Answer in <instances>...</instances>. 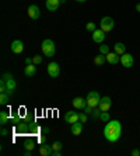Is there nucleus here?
I'll use <instances>...</instances> for the list:
<instances>
[{
  "instance_id": "f257e3e1",
  "label": "nucleus",
  "mask_w": 140,
  "mask_h": 156,
  "mask_svg": "<svg viewBox=\"0 0 140 156\" xmlns=\"http://www.w3.org/2000/svg\"><path fill=\"white\" fill-rule=\"evenodd\" d=\"M122 135V125L118 120H109L104 128V136L108 142H116L119 141Z\"/></svg>"
},
{
  "instance_id": "f03ea898",
  "label": "nucleus",
  "mask_w": 140,
  "mask_h": 156,
  "mask_svg": "<svg viewBox=\"0 0 140 156\" xmlns=\"http://www.w3.org/2000/svg\"><path fill=\"white\" fill-rule=\"evenodd\" d=\"M41 48H42V54L48 58H52L56 52V47H55V42L52 40H43Z\"/></svg>"
},
{
  "instance_id": "7ed1b4c3",
  "label": "nucleus",
  "mask_w": 140,
  "mask_h": 156,
  "mask_svg": "<svg viewBox=\"0 0 140 156\" xmlns=\"http://www.w3.org/2000/svg\"><path fill=\"white\" fill-rule=\"evenodd\" d=\"M100 100H101V96L98 94V91L95 90H91L88 94H87V105L94 108V107H98L100 104Z\"/></svg>"
},
{
  "instance_id": "20e7f679",
  "label": "nucleus",
  "mask_w": 140,
  "mask_h": 156,
  "mask_svg": "<svg viewBox=\"0 0 140 156\" xmlns=\"http://www.w3.org/2000/svg\"><path fill=\"white\" fill-rule=\"evenodd\" d=\"M115 27V23H114V18L112 17H104L100 23V28L104 31V33H109L112 31Z\"/></svg>"
},
{
  "instance_id": "39448f33",
  "label": "nucleus",
  "mask_w": 140,
  "mask_h": 156,
  "mask_svg": "<svg viewBox=\"0 0 140 156\" xmlns=\"http://www.w3.org/2000/svg\"><path fill=\"white\" fill-rule=\"evenodd\" d=\"M59 73H60V68H59V63L58 62H50L49 65H48V75L50 77H58Z\"/></svg>"
},
{
  "instance_id": "423d86ee",
  "label": "nucleus",
  "mask_w": 140,
  "mask_h": 156,
  "mask_svg": "<svg viewBox=\"0 0 140 156\" xmlns=\"http://www.w3.org/2000/svg\"><path fill=\"white\" fill-rule=\"evenodd\" d=\"M111 105H112V101H111V97H109V96L101 97L100 104H98V107L101 108V111H109V108H111Z\"/></svg>"
},
{
  "instance_id": "0eeeda50",
  "label": "nucleus",
  "mask_w": 140,
  "mask_h": 156,
  "mask_svg": "<svg viewBox=\"0 0 140 156\" xmlns=\"http://www.w3.org/2000/svg\"><path fill=\"white\" fill-rule=\"evenodd\" d=\"M121 63H122L123 68H132L133 63H135V59L130 54H123L121 56Z\"/></svg>"
},
{
  "instance_id": "6e6552de",
  "label": "nucleus",
  "mask_w": 140,
  "mask_h": 156,
  "mask_svg": "<svg viewBox=\"0 0 140 156\" xmlns=\"http://www.w3.org/2000/svg\"><path fill=\"white\" fill-rule=\"evenodd\" d=\"M28 16L31 20H38L41 16V11H39V7L35 6V4H31L28 7Z\"/></svg>"
},
{
  "instance_id": "1a4fd4ad",
  "label": "nucleus",
  "mask_w": 140,
  "mask_h": 156,
  "mask_svg": "<svg viewBox=\"0 0 140 156\" xmlns=\"http://www.w3.org/2000/svg\"><path fill=\"white\" fill-rule=\"evenodd\" d=\"M10 49L14 52V54H21V52L24 51V44H22V41L15 40V41H13V42H11Z\"/></svg>"
},
{
  "instance_id": "9d476101",
  "label": "nucleus",
  "mask_w": 140,
  "mask_h": 156,
  "mask_svg": "<svg viewBox=\"0 0 140 156\" xmlns=\"http://www.w3.org/2000/svg\"><path fill=\"white\" fill-rule=\"evenodd\" d=\"M72 103L77 110H84L87 107V98H83V97H74Z\"/></svg>"
},
{
  "instance_id": "9b49d317",
  "label": "nucleus",
  "mask_w": 140,
  "mask_h": 156,
  "mask_svg": "<svg viewBox=\"0 0 140 156\" xmlns=\"http://www.w3.org/2000/svg\"><path fill=\"white\" fill-rule=\"evenodd\" d=\"M104 40H105V33L102 31V30H95L93 33V41L95 44H101V42H104Z\"/></svg>"
},
{
  "instance_id": "f8f14e48",
  "label": "nucleus",
  "mask_w": 140,
  "mask_h": 156,
  "mask_svg": "<svg viewBox=\"0 0 140 156\" xmlns=\"http://www.w3.org/2000/svg\"><path fill=\"white\" fill-rule=\"evenodd\" d=\"M65 121L69 124H74L79 121V113H76V111H67L65 115Z\"/></svg>"
},
{
  "instance_id": "ddd939ff",
  "label": "nucleus",
  "mask_w": 140,
  "mask_h": 156,
  "mask_svg": "<svg viewBox=\"0 0 140 156\" xmlns=\"http://www.w3.org/2000/svg\"><path fill=\"white\" fill-rule=\"evenodd\" d=\"M70 131H72V134L74 135V136H79V135H81V132H83V122L77 121V122L72 124V128H70Z\"/></svg>"
},
{
  "instance_id": "4468645a",
  "label": "nucleus",
  "mask_w": 140,
  "mask_h": 156,
  "mask_svg": "<svg viewBox=\"0 0 140 156\" xmlns=\"http://www.w3.org/2000/svg\"><path fill=\"white\" fill-rule=\"evenodd\" d=\"M105 56H107V62H109L111 65H116L121 61V58H119V55L116 52H108Z\"/></svg>"
},
{
  "instance_id": "2eb2a0df",
  "label": "nucleus",
  "mask_w": 140,
  "mask_h": 156,
  "mask_svg": "<svg viewBox=\"0 0 140 156\" xmlns=\"http://www.w3.org/2000/svg\"><path fill=\"white\" fill-rule=\"evenodd\" d=\"M52 152H53V148H52V145L42 144V145L39 146V153L42 156H50V155H52Z\"/></svg>"
},
{
  "instance_id": "dca6fc26",
  "label": "nucleus",
  "mask_w": 140,
  "mask_h": 156,
  "mask_svg": "<svg viewBox=\"0 0 140 156\" xmlns=\"http://www.w3.org/2000/svg\"><path fill=\"white\" fill-rule=\"evenodd\" d=\"M59 4H60V0H46L45 6L49 11H56L59 9Z\"/></svg>"
},
{
  "instance_id": "f3484780",
  "label": "nucleus",
  "mask_w": 140,
  "mask_h": 156,
  "mask_svg": "<svg viewBox=\"0 0 140 156\" xmlns=\"http://www.w3.org/2000/svg\"><path fill=\"white\" fill-rule=\"evenodd\" d=\"M29 124L27 122V121L25 120H22L21 122L18 124V125H15V131H17V132H20V134H21V132H28L29 131Z\"/></svg>"
},
{
  "instance_id": "a211bd4d",
  "label": "nucleus",
  "mask_w": 140,
  "mask_h": 156,
  "mask_svg": "<svg viewBox=\"0 0 140 156\" xmlns=\"http://www.w3.org/2000/svg\"><path fill=\"white\" fill-rule=\"evenodd\" d=\"M114 52H116L119 56H122L123 54H126V47H125V44L116 42L115 45H114Z\"/></svg>"
},
{
  "instance_id": "6ab92c4d",
  "label": "nucleus",
  "mask_w": 140,
  "mask_h": 156,
  "mask_svg": "<svg viewBox=\"0 0 140 156\" xmlns=\"http://www.w3.org/2000/svg\"><path fill=\"white\" fill-rule=\"evenodd\" d=\"M35 73H36V68H35V65H34V63L25 66V69H24V75H25V76L32 77Z\"/></svg>"
},
{
  "instance_id": "aec40b11",
  "label": "nucleus",
  "mask_w": 140,
  "mask_h": 156,
  "mask_svg": "<svg viewBox=\"0 0 140 156\" xmlns=\"http://www.w3.org/2000/svg\"><path fill=\"white\" fill-rule=\"evenodd\" d=\"M6 84H7V93L9 96L13 94V91L15 90V87H17V83H15V80L14 79H10V80H6Z\"/></svg>"
},
{
  "instance_id": "412c9836",
  "label": "nucleus",
  "mask_w": 140,
  "mask_h": 156,
  "mask_svg": "<svg viewBox=\"0 0 140 156\" xmlns=\"http://www.w3.org/2000/svg\"><path fill=\"white\" fill-rule=\"evenodd\" d=\"M107 62V56H105L104 54H98L95 58H94V63L95 65H98V66H102Z\"/></svg>"
},
{
  "instance_id": "4be33fe9",
  "label": "nucleus",
  "mask_w": 140,
  "mask_h": 156,
  "mask_svg": "<svg viewBox=\"0 0 140 156\" xmlns=\"http://www.w3.org/2000/svg\"><path fill=\"white\" fill-rule=\"evenodd\" d=\"M7 122H9V113L7 111H0V124L4 127Z\"/></svg>"
},
{
  "instance_id": "5701e85b",
  "label": "nucleus",
  "mask_w": 140,
  "mask_h": 156,
  "mask_svg": "<svg viewBox=\"0 0 140 156\" xmlns=\"http://www.w3.org/2000/svg\"><path fill=\"white\" fill-rule=\"evenodd\" d=\"M24 148L27 149V151H32V149L35 148V141H32V139H28V141H25Z\"/></svg>"
},
{
  "instance_id": "b1692460",
  "label": "nucleus",
  "mask_w": 140,
  "mask_h": 156,
  "mask_svg": "<svg viewBox=\"0 0 140 156\" xmlns=\"http://www.w3.org/2000/svg\"><path fill=\"white\" fill-rule=\"evenodd\" d=\"M0 104L2 105L9 104V94L7 93H0Z\"/></svg>"
},
{
  "instance_id": "393cba45",
  "label": "nucleus",
  "mask_w": 140,
  "mask_h": 156,
  "mask_svg": "<svg viewBox=\"0 0 140 156\" xmlns=\"http://www.w3.org/2000/svg\"><path fill=\"white\" fill-rule=\"evenodd\" d=\"M86 30H87V31H90V33H94V31L97 30V26H95V23H93V21L87 23V24H86Z\"/></svg>"
},
{
  "instance_id": "a878e982",
  "label": "nucleus",
  "mask_w": 140,
  "mask_h": 156,
  "mask_svg": "<svg viewBox=\"0 0 140 156\" xmlns=\"http://www.w3.org/2000/svg\"><path fill=\"white\" fill-rule=\"evenodd\" d=\"M100 120L104 121V122H108V121L111 120V118H109V113H108V111H102L100 115Z\"/></svg>"
},
{
  "instance_id": "bb28decb",
  "label": "nucleus",
  "mask_w": 140,
  "mask_h": 156,
  "mask_svg": "<svg viewBox=\"0 0 140 156\" xmlns=\"http://www.w3.org/2000/svg\"><path fill=\"white\" fill-rule=\"evenodd\" d=\"M101 113H102V111H101L100 107H94V108H93V113H91V115H93L94 118H100Z\"/></svg>"
},
{
  "instance_id": "cd10ccee",
  "label": "nucleus",
  "mask_w": 140,
  "mask_h": 156,
  "mask_svg": "<svg viewBox=\"0 0 140 156\" xmlns=\"http://www.w3.org/2000/svg\"><path fill=\"white\" fill-rule=\"evenodd\" d=\"M52 148H53V151H62V148H63V144H62L60 141H55L53 144H52Z\"/></svg>"
},
{
  "instance_id": "c85d7f7f",
  "label": "nucleus",
  "mask_w": 140,
  "mask_h": 156,
  "mask_svg": "<svg viewBox=\"0 0 140 156\" xmlns=\"http://www.w3.org/2000/svg\"><path fill=\"white\" fill-rule=\"evenodd\" d=\"M7 91V84H6V80L2 79L0 80V93H6Z\"/></svg>"
},
{
  "instance_id": "c756f323",
  "label": "nucleus",
  "mask_w": 140,
  "mask_h": 156,
  "mask_svg": "<svg viewBox=\"0 0 140 156\" xmlns=\"http://www.w3.org/2000/svg\"><path fill=\"white\" fill-rule=\"evenodd\" d=\"M32 63L34 65H39V63H42V56L41 55H35L32 58Z\"/></svg>"
},
{
  "instance_id": "7c9ffc66",
  "label": "nucleus",
  "mask_w": 140,
  "mask_h": 156,
  "mask_svg": "<svg viewBox=\"0 0 140 156\" xmlns=\"http://www.w3.org/2000/svg\"><path fill=\"white\" fill-rule=\"evenodd\" d=\"M21 121H22V118L20 115H15V117H13V118H11V122H13V125H14V127H15V125H18Z\"/></svg>"
},
{
  "instance_id": "2f4dec72",
  "label": "nucleus",
  "mask_w": 140,
  "mask_h": 156,
  "mask_svg": "<svg viewBox=\"0 0 140 156\" xmlns=\"http://www.w3.org/2000/svg\"><path fill=\"white\" fill-rule=\"evenodd\" d=\"M79 121L83 124L87 122V114L86 113H79Z\"/></svg>"
},
{
  "instance_id": "473e14b6",
  "label": "nucleus",
  "mask_w": 140,
  "mask_h": 156,
  "mask_svg": "<svg viewBox=\"0 0 140 156\" xmlns=\"http://www.w3.org/2000/svg\"><path fill=\"white\" fill-rule=\"evenodd\" d=\"M108 52H109V47H108V45H101L100 47V54L107 55Z\"/></svg>"
},
{
  "instance_id": "72a5a7b5",
  "label": "nucleus",
  "mask_w": 140,
  "mask_h": 156,
  "mask_svg": "<svg viewBox=\"0 0 140 156\" xmlns=\"http://www.w3.org/2000/svg\"><path fill=\"white\" fill-rule=\"evenodd\" d=\"M2 79H4V80H10V79H13V75H11V73H3Z\"/></svg>"
},
{
  "instance_id": "f704fd0d",
  "label": "nucleus",
  "mask_w": 140,
  "mask_h": 156,
  "mask_svg": "<svg viewBox=\"0 0 140 156\" xmlns=\"http://www.w3.org/2000/svg\"><path fill=\"white\" fill-rule=\"evenodd\" d=\"M45 141H46V136H45V135H41L39 138H38V142H39L41 145H42V144H45Z\"/></svg>"
},
{
  "instance_id": "c9c22d12",
  "label": "nucleus",
  "mask_w": 140,
  "mask_h": 156,
  "mask_svg": "<svg viewBox=\"0 0 140 156\" xmlns=\"http://www.w3.org/2000/svg\"><path fill=\"white\" fill-rule=\"evenodd\" d=\"M0 134H2V136H7L9 135V129H6V128H2V132H0Z\"/></svg>"
},
{
  "instance_id": "e433bc0d",
  "label": "nucleus",
  "mask_w": 140,
  "mask_h": 156,
  "mask_svg": "<svg viewBox=\"0 0 140 156\" xmlns=\"http://www.w3.org/2000/svg\"><path fill=\"white\" fill-rule=\"evenodd\" d=\"M132 156H140V151H139V149H133V151H132Z\"/></svg>"
},
{
  "instance_id": "4c0bfd02",
  "label": "nucleus",
  "mask_w": 140,
  "mask_h": 156,
  "mask_svg": "<svg viewBox=\"0 0 140 156\" xmlns=\"http://www.w3.org/2000/svg\"><path fill=\"white\" fill-rule=\"evenodd\" d=\"M84 113H86V114H91V113H93V108H91V107H88V105H87L86 108H84Z\"/></svg>"
},
{
  "instance_id": "58836bf2",
  "label": "nucleus",
  "mask_w": 140,
  "mask_h": 156,
  "mask_svg": "<svg viewBox=\"0 0 140 156\" xmlns=\"http://www.w3.org/2000/svg\"><path fill=\"white\" fill-rule=\"evenodd\" d=\"M52 155H53V156H62V152H60V151H53V152H52Z\"/></svg>"
},
{
  "instance_id": "ea45409f",
  "label": "nucleus",
  "mask_w": 140,
  "mask_h": 156,
  "mask_svg": "<svg viewBox=\"0 0 140 156\" xmlns=\"http://www.w3.org/2000/svg\"><path fill=\"white\" fill-rule=\"evenodd\" d=\"M25 63H27V65H31V63H32V58H27L25 59Z\"/></svg>"
},
{
  "instance_id": "a19ab883",
  "label": "nucleus",
  "mask_w": 140,
  "mask_h": 156,
  "mask_svg": "<svg viewBox=\"0 0 140 156\" xmlns=\"http://www.w3.org/2000/svg\"><path fill=\"white\" fill-rule=\"evenodd\" d=\"M42 132H43V134H49V128H48V127H43L42 128Z\"/></svg>"
},
{
  "instance_id": "79ce46f5",
  "label": "nucleus",
  "mask_w": 140,
  "mask_h": 156,
  "mask_svg": "<svg viewBox=\"0 0 140 156\" xmlns=\"http://www.w3.org/2000/svg\"><path fill=\"white\" fill-rule=\"evenodd\" d=\"M31 152H32V151H25V152H24V156H31Z\"/></svg>"
},
{
  "instance_id": "37998d69",
  "label": "nucleus",
  "mask_w": 140,
  "mask_h": 156,
  "mask_svg": "<svg viewBox=\"0 0 140 156\" xmlns=\"http://www.w3.org/2000/svg\"><path fill=\"white\" fill-rule=\"evenodd\" d=\"M136 10L140 13V3H137V4H136Z\"/></svg>"
},
{
  "instance_id": "c03bdc74",
  "label": "nucleus",
  "mask_w": 140,
  "mask_h": 156,
  "mask_svg": "<svg viewBox=\"0 0 140 156\" xmlns=\"http://www.w3.org/2000/svg\"><path fill=\"white\" fill-rule=\"evenodd\" d=\"M76 2H79V3H84V2H87V0H76Z\"/></svg>"
},
{
  "instance_id": "a18cd8bd",
  "label": "nucleus",
  "mask_w": 140,
  "mask_h": 156,
  "mask_svg": "<svg viewBox=\"0 0 140 156\" xmlns=\"http://www.w3.org/2000/svg\"><path fill=\"white\" fill-rule=\"evenodd\" d=\"M65 2H66V0H60V3H65Z\"/></svg>"
}]
</instances>
